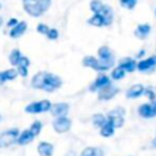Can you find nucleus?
Segmentation results:
<instances>
[{
  "label": "nucleus",
  "mask_w": 156,
  "mask_h": 156,
  "mask_svg": "<svg viewBox=\"0 0 156 156\" xmlns=\"http://www.w3.org/2000/svg\"><path fill=\"white\" fill-rule=\"evenodd\" d=\"M62 84V80L58 76L49 72H39L32 78V87L35 89H41L48 93H51L58 89Z\"/></svg>",
  "instance_id": "f257e3e1"
},
{
  "label": "nucleus",
  "mask_w": 156,
  "mask_h": 156,
  "mask_svg": "<svg viewBox=\"0 0 156 156\" xmlns=\"http://www.w3.org/2000/svg\"><path fill=\"white\" fill-rule=\"evenodd\" d=\"M23 9L26 12L33 17L41 16L51 4V0H22Z\"/></svg>",
  "instance_id": "f03ea898"
},
{
  "label": "nucleus",
  "mask_w": 156,
  "mask_h": 156,
  "mask_svg": "<svg viewBox=\"0 0 156 156\" xmlns=\"http://www.w3.org/2000/svg\"><path fill=\"white\" fill-rule=\"evenodd\" d=\"M90 10L94 13H99L105 18L106 26H110L113 21V11L108 5L102 4L101 0H93L90 2Z\"/></svg>",
  "instance_id": "7ed1b4c3"
},
{
  "label": "nucleus",
  "mask_w": 156,
  "mask_h": 156,
  "mask_svg": "<svg viewBox=\"0 0 156 156\" xmlns=\"http://www.w3.org/2000/svg\"><path fill=\"white\" fill-rule=\"evenodd\" d=\"M20 136V130L17 128L7 129L0 134V147L5 149L12 145L13 143H17V139Z\"/></svg>",
  "instance_id": "20e7f679"
},
{
  "label": "nucleus",
  "mask_w": 156,
  "mask_h": 156,
  "mask_svg": "<svg viewBox=\"0 0 156 156\" xmlns=\"http://www.w3.org/2000/svg\"><path fill=\"white\" fill-rule=\"evenodd\" d=\"M51 106L52 105L49 100H41V101H35V102L27 105L24 110L28 113H41V112L51 110Z\"/></svg>",
  "instance_id": "39448f33"
},
{
  "label": "nucleus",
  "mask_w": 156,
  "mask_h": 156,
  "mask_svg": "<svg viewBox=\"0 0 156 156\" xmlns=\"http://www.w3.org/2000/svg\"><path fill=\"white\" fill-rule=\"evenodd\" d=\"M98 54H99V57H100L99 60L104 63V66H105L107 69L113 66L115 58H113V55H112L111 50H110L107 46H101V48L99 49Z\"/></svg>",
  "instance_id": "423d86ee"
},
{
  "label": "nucleus",
  "mask_w": 156,
  "mask_h": 156,
  "mask_svg": "<svg viewBox=\"0 0 156 156\" xmlns=\"http://www.w3.org/2000/svg\"><path fill=\"white\" fill-rule=\"evenodd\" d=\"M123 115H124V110L118 107L116 110H112L108 112L107 115V119L111 121L115 126V128H119L123 126V122H124V118H123Z\"/></svg>",
  "instance_id": "0eeeda50"
},
{
  "label": "nucleus",
  "mask_w": 156,
  "mask_h": 156,
  "mask_svg": "<svg viewBox=\"0 0 156 156\" xmlns=\"http://www.w3.org/2000/svg\"><path fill=\"white\" fill-rule=\"evenodd\" d=\"M83 66L90 67V68H93L95 71H100V72L107 71V68L104 66V63L99 58H95L94 56H85L83 58Z\"/></svg>",
  "instance_id": "6e6552de"
},
{
  "label": "nucleus",
  "mask_w": 156,
  "mask_h": 156,
  "mask_svg": "<svg viewBox=\"0 0 156 156\" xmlns=\"http://www.w3.org/2000/svg\"><path fill=\"white\" fill-rule=\"evenodd\" d=\"M155 67H156V56H150L145 60L139 61L138 66H136V69L143 72V73H146V72L152 71Z\"/></svg>",
  "instance_id": "1a4fd4ad"
},
{
  "label": "nucleus",
  "mask_w": 156,
  "mask_h": 156,
  "mask_svg": "<svg viewBox=\"0 0 156 156\" xmlns=\"http://www.w3.org/2000/svg\"><path fill=\"white\" fill-rule=\"evenodd\" d=\"M52 127L57 133H66L71 128V119L67 117H58L52 122Z\"/></svg>",
  "instance_id": "9d476101"
},
{
  "label": "nucleus",
  "mask_w": 156,
  "mask_h": 156,
  "mask_svg": "<svg viewBox=\"0 0 156 156\" xmlns=\"http://www.w3.org/2000/svg\"><path fill=\"white\" fill-rule=\"evenodd\" d=\"M138 112L144 118H152L156 116V106L152 102L151 104H143L139 106Z\"/></svg>",
  "instance_id": "9b49d317"
},
{
  "label": "nucleus",
  "mask_w": 156,
  "mask_h": 156,
  "mask_svg": "<svg viewBox=\"0 0 156 156\" xmlns=\"http://www.w3.org/2000/svg\"><path fill=\"white\" fill-rule=\"evenodd\" d=\"M68 108H69L68 104H66V102H57V104H54L51 106L50 111H51L52 116L58 118V117H65L67 115V112H68Z\"/></svg>",
  "instance_id": "f8f14e48"
},
{
  "label": "nucleus",
  "mask_w": 156,
  "mask_h": 156,
  "mask_svg": "<svg viewBox=\"0 0 156 156\" xmlns=\"http://www.w3.org/2000/svg\"><path fill=\"white\" fill-rule=\"evenodd\" d=\"M117 93H118V88H116V87H113V85L110 84V85L102 88L101 90H99V99L100 100H110Z\"/></svg>",
  "instance_id": "ddd939ff"
},
{
  "label": "nucleus",
  "mask_w": 156,
  "mask_h": 156,
  "mask_svg": "<svg viewBox=\"0 0 156 156\" xmlns=\"http://www.w3.org/2000/svg\"><path fill=\"white\" fill-rule=\"evenodd\" d=\"M110 85V78L105 74H100L98 76V78L95 79V82L91 84L90 87V90L91 91H95V90H101L102 88Z\"/></svg>",
  "instance_id": "4468645a"
},
{
  "label": "nucleus",
  "mask_w": 156,
  "mask_h": 156,
  "mask_svg": "<svg viewBox=\"0 0 156 156\" xmlns=\"http://www.w3.org/2000/svg\"><path fill=\"white\" fill-rule=\"evenodd\" d=\"M143 94H145V88H144V85H141V84H134V85H132V87L127 90L126 96H127L128 99H136V98H139V96L143 95Z\"/></svg>",
  "instance_id": "2eb2a0df"
},
{
  "label": "nucleus",
  "mask_w": 156,
  "mask_h": 156,
  "mask_svg": "<svg viewBox=\"0 0 156 156\" xmlns=\"http://www.w3.org/2000/svg\"><path fill=\"white\" fill-rule=\"evenodd\" d=\"M121 68H123L126 72H134L136 69V66H138V62L134 60V58H130V57H126L123 60H121L119 65H118Z\"/></svg>",
  "instance_id": "dca6fc26"
},
{
  "label": "nucleus",
  "mask_w": 156,
  "mask_h": 156,
  "mask_svg": "<svg viewBox=\"0 0 156 156\" xmlns=\"http://www.w3.org/2000/svg\"><path fill=\"white\" fill-rule=\"evenodd\" d=\"M151 32V27L147 24V23H143V24H139L136 26L135 30H134V35L139 39H145Z\"/></svg>",
  "instance_id": "f3484780"
},
{
  "label": "nucleus",
  "mask_w": 156,
  "mask_h": 156,
  "mask_svg": "<svg viewBox=\"0 0 156 156\" xmlns=\"http://www.w3.org/2000/svg\"><path fill=\"white\" fill-rule=\"evenodd\" d=\"M38 152L40 156H52V152H54V146L52 144L50 143H46V141H43L38 145Z\"/></svg>",
  "instance_id": "a211bd4d"
},
{
  "label": "nucleus",
  "mask_w": 156,
  "mask_h": 156,
  "mask_svg": "<svg viewBox=\"0 0 156 156\" xmlns=\"http://www.w3.org/2000/svg\"><path fill=\"white\" fill-rule=\"evenodd\" d=\"M33 139H34L33 133H32L29 129H26V130H23V132L20 134V136H18V139H17V144H20V145H27V144H29Z\"/></svg>",
  "instance_id": "6ab92c4d"
},
{
  "label": "nucleus",
  "mask_w": 156,
  "mask_h": 156,
  "mask_svg": "<svg viewBox=\"0 0 156 156\" xmlns=\"http://www.w3.org/2000/svg\"><path fill=\"white\" fill-rule=\"evenodd\" d=\"M16 76H17V71H15L13 68H10V69H6V71L0 72V85L4 84L7 80L15 79Z\"/></svg>",
  "instance_id": "aec40b11"
},
{
  "label": "nucleus",
  "mask_w": 156,
  "mask_h": 156,
  "mask_svg": "<svg viewBox=\"0 0 156 156\" xmlns=\"http://www.w3.org/2000/svg\"><path fill=\"white\" fill-rule=\"evenodd\" d=\"M26 29H27V23L22 21V22H20L16 27H13V28L11 29L10 37H11V38H18V37H21V35L26 32Z\"/></svg>",
  "instance_id": "412c9836"
},
{
  "label": "nucleus",
  "mask_w": 156,
  "mask_h": 156,
  "mask_svg": "<svg viewBox=\"0 0 156 156\" xmlns=\"http://www.w3.org/2000/svg\"><path fill=\"white\" fill-rule=\"evenodd\" d=\"M113 133H115V126H113V123L111 121L107 119V122L100 128V134L102 136H105V138H108V136L113 135Z\"/></svg>",
  "instance_id": "4be33fe9"
},
{
  "label": "nucleus",
  "mask_w": 156,
  "mask_h": 156,
  "mask_svg": "<svg viewBox=\"0 0 156 156\" xmlns=\"http://www.w3.org/2000/svg\"><path fill=\"white\" fill-rule=\"evenodd\" d=\"M28 66H29V58H27L26 56H22L21 61H20V65L17 66V72L22 76V77H26L27 73H28Z\"/></svg>",
  "instance_id": "5701e85b"
},
{
  "label": "nucleus",
  "mask_w": 156,
  "mask_h": 156,
  "mask_svg": "<svg viewBox=\"0 0 156 156\" xmlns=\"http://www.w3.org/2000/svg\"><path fill=\"white\" fill-rule=\"evenodd\" d=\"M88 23L91 24V26H95V27H102V26H106V22H105V18L99 15V13H94L93 17H90L88 20Z\"/></svg>",
  "instance_id": "b1692460"
},
{
  "label": "nucleus",
  "mask_w": 156,
  "mask_h": 156,
  "mask_svg": "<svg viewBox=\"0 0 156 156\" xmlns=\"http://www.w3.org/2000/svg\"><path fill=\"white\" fill-rule=\"evenodd\" d=\"M21 58H22V54H21V51H20L18 49H13V50L11 51L10 56H9V61H10V63L13 65V66H18Z\"/></svg>",
  "instance_id": "393cba45"
},
{
  "label": "nucleus",
  "mask_w": 156,
  "mask_h": 156,
  "mask_svg": "<svg viewBox=\"0 0 156 156\" xmlns=\"http://www.w3.org/2000/svg\"><path fill=\"white\" fill-rule=\"evenodd\" d=\"M80 156H104L102 151L99 149V147H93V146H89V147H85Z\"/></svg>",
  "instance_id": "a878e982"
},
{
  "label": "nucleus",
  "mask_w": 156,
  "mask_h": 156,
  "mask_svg": "<svg viewBox=\"0 0 156 156\" xmlns=\"http://www.w3.org/2000/svg\"><path fill=\"white\" fill-rule=\"evenodd\" d=\"M106 122H107V118L101 113H96V115L93 116V124L95 127H100L101 128Z\"/></svg>",
  "instance_id": "bb28decb"
},
{
  "label": "nucleus",
  "mask_w": 156,
  "mask_h": 156,
  "mask_svg": "<svg viewBox=\"0 0 156 156\" xmlns=\"http://www.w3.org/2000/svg\"><path fill=\"white\" fill-rule=\"evenodd\" d=\"M124 74H126V71H124L123 68H121L119 66H117V67L112 71L111 77H112L115 80H118V79H122V78L124 77Z\"/></svg>",
  "instance_id": "cd10ccee"
},
{
  "label": "nucleus",
  "mask_w": 156,
  "mask_h": 156,
  "mask_svg": "<svg viewBox=\"0 0 156 156\" xmlns=\"http://www.w3.org/2000/svg\"><path fill=\"white\" fill-rule=\"evenodd\" d=\"M29 130L33 133V135H34V136L39 135V133H40V130H41V122H39V121H35V122H34V123L30 126Z\"/></svg>",
  "instance_id": "c85d7f7f"
},
{
  "label": "nucleus",
  "mask_w": 156,
  "mask_h": 156,
  "mask_svg": "<svg viewBox=\"0 0 156 156\" xmlns=\"http://www.w3.org/2000/svg\"><path fill=\"white\" fill-rule=\"evenodd\" d=\"M136 1L138 0H119V4H121V6H123L128 10H133L136 5Z\"/></svg>",
  "instance_id": "c756f323"
},
{
  "label": "nucleus",
  "mask_w": 156,
  "mask_h": 156,
  "mask_svg": "<svg viewBox=\"0 0 156 156\" xmlns=\"http://www.w3.org/2000/svg\"><path fill=\"white\" fill-rule=\"evenodd\" d=\"M37 30H38V33H40V34H46V35H48L50 28H49L46 24H44V23H39V24L37 26Z\"/></svg>",
  "instance_id": "7c9ffc66"
},
{
  "label": "nucleus",
  "mask_w": 156,
  "mask_h": 156,
  "mask_svg": "<svg viewBox=\"0 0 156 156\" xmlns=\"http://www.w3.org/2000/svg\"><path fill=\"white\" fill-rule=\"evenodd\" d=\"M57 37H58V32L55 28H50V30L48 33V38L51 39V40H54V39H57Z\"/></svg>",
  "instance_id": "2f4dec72"
},
{
  "label": "nucleus",
  "mask_w": 156,
  "mask_h": 156,
  "mask_svg": "<svg viewBox=\"0 0 156 156\" xmlns=\"http://www.w3.org/2000/svg\"><path fill=\"white\" fill-rule=\"evenodd\" d=\"M17 24H18V22H17L16 18H11V20L7 22V27H16Z\"/></svg>",
  "instance_id": "473e14b6"
},
{
  "label": "nucleus",
  "mask_w": 156,
  "mask_h": 156,
  "mask_svg": "<svg viewBox=\"0 0 156 156\" xmlns=\"http://www.w3.org/2000/svg\"><path fill=\"white\" fill-rule=\"evenodd\" d=\"M145 94L149 96V99H150V100L155 101V94H154V91H151V90H145Z\"/></svg>",
  "instance_id": "72a5a7b5"
},
{
  "label": "nucleus",
  "mask_w": 156,
  "mask_h": 156,
  "mask_svg": "<svg viewBox=\"0 0 156 156\" xmlns=\"http://www.w3.org/2000/svg\"><path fill=\"white\" fill-rule=\"evenodd\" d=\"M152 145H154V146H156V138L154 139V141H152Z\"/></svg>",
  "instance_id": "f704fd0d"
},
{
  "label": "nucleus",
  "mask_w": 156,
  "mask_h": 156,
  "mask_svg": "<svg viewBox=\"0 0 156 156\" xmlns=\"http://www.w3.org/2000/svg\"><path fill=\"white\" fill-rule=\"evenodd\" d=\"M1 22H2V21H1V18H0V24H1Z\"/></svg>",
  "instance_id": "c9c22d12"
},
{
  "label": "nucleus",
  "mask_w": 156,
  "mask_h": 156,
  "mask_svg": "<svg viewBox=\"0 0 156 156\" xmlns=\"http://www.w3.org/2000/svg\"><path fill=\"white\" fill-rule=\"evenodd\" d=\"M155 16H156V9H155Z\"/></svg>",
  "instance_id": "e433bc0d"
},
{
  "label": "nucleus",
  "mask_w": 156,
  "mask_h": 156,
  "mask_svg": "<svg viewBox=\"0 0 156 156\" xmlns=\"http://www.w3.org/2000/svg\"><path fill=\"white\" fill-rule=\"evenodd\" d=\"M0 121H1V115H0Z\"/></svg>",
  "instance_id": "4c0bfd02"
},
{
  "label": "nucleus",
  "mask_w": 156,
  "mask_h": 156,
  "mask_svg": "<svg viewBox=\"0 0 156 156\" xmlns=\"http://www.w3.org/2000/svg\"><path fill=\"white\" fill-rule=\"evenodd\" d=\"M0 7H1V5H0Z\"/></svg>",
  "instance_id": "58836bf2"
}]
</instances>
